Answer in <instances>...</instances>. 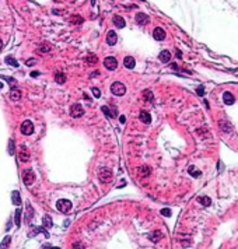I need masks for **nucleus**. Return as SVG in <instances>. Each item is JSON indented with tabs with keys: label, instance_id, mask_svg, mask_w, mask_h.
Here are the masks:
<instances>
[{
	"label": "nucleus",
	"instance_id": "nucleus-22",
	"mask_svg": "<svg viewBox=\"0 0 238 249\" xmlns=\"http://www.w3.org/2000/svg\"><path fill=\"white\" fill-rule=\"evenodd\" d=\"M101 111H102L104 113H105V116H108V118H115V116H116V112H115V111L111 112V109L108 108V106H105V105H104V106H101Z\"/></svg>",
	"mask_w": 238,
	"mask_h": 249
},
{
	"label": "nucleus",
	"instance_id": "nucleus-45",
	"mask_svg": "<svg viewBox=\"0 0 238 249\" xmlns=\"http://www.w3.org/2000/svg\"><path fill=\"white\" fill-rule=\"evenodd\" d=\"M3 48V42H2V39H0V49Z\"/></svg>",
	"mask_w": 238,
	"mask_h": 249
},
{
	"label": "nucleus",
	"instance_id": "nucleus-2",
	"mask_svg": "<svg viewBox=\"0 0 238 249\" xmlns=\"http://www.w3.org/2000/svg\"><path fill=\"white\" fill-rule=\"evenodd\" d=\"M111 91H112V94L114 95L122 97V95L126 93V87H125V84L119 83V81H115V83L111 86Z\"/></svg>",
	"mask_w": 238,
	"mask_h": 249
},
{
	"label": "nucleus",
	"instance_id": "nucleus-10",
	"mask_svg": "<svg viewBox=\"0 0 238 249\" xmlns=\"http://www.w3.org/2000/svg\"><path fill=\"white\" fill-rule=\"evenodd\" d=\"M153 36L156 41H164L165 39V31L163 28H160V27H157V28H154V31H153Z\"/></svg>",
	"mask_w": 238,
	"mask_h": 249
},
{
	"label": "nucleus",
	"instance_id": "nucleus-41",
	"mask_svg": "<svg viewBox=\"0 0 238 249\" xmlns=\"http://www.w3.org/2000/svg\"><path fill=\"white\" fill-rule=\"evenodd\" d=\"M3 79H4V80H7V81H8L10 84H15V80H14V79H10V77H3Z\"/></svg>",
	"mask_w": 238,
	"mask_h": 249
},
{
	"label": "nucleus",
	"instance_id": "nucleus-9",
	"mask_svg": "<svg viewBox=\"0 0 238 249\" xmlns=\"http://www.w3.org/2000/svg\"><path fill=\"white\" fill-rule=\"evenodd\" d=\"M220 130H221L223 133L228 134L234 130V127H233V125H231L230 122H227V120H221V122H220Z\"/></svg>",
	"mask_w": 238,
	"mask_h": 249
},
{
	"label": "nucleus",
	"instance_id": "nucleus-29",
	"mask_svg": "<svg viewBox=\"0 0 238 249\" xmlns=\"http://www.w3.org/2000/svg\"><path fill=\"white\" fill-rule=\"evenodd\" d=\"M143 95H144V98H146L147 101H153L154 97H153V93H151L150 90H146V91H143Z\"/></svg>",
	"mask_w": 238,
	"mask_h": 249
},
{
	"label": "nucleus",
	"instance_id": "nucleus-44",
	"mask_svg": "<svg viewBox=\"0 0 238 249\" xmlns=\"http://www.w3.org/2000/svg\"><path fill=\"white\" fill-rule=\"evenodd\" d=\"M31 76H32V77H35V76H39V73H38V72H32V73H31Z\"/></svg>",
	"mask_w": 238,
	"mask_h": 249
},
{
	"label": "nucleus",
	"instance_id": "nucleus-11",
	"mask_svg": "<svg viewBox=\"0 0 238 249\" xmlns=\"http://www.w3.org/2000/svg\"><path fill=\"white\" fill-rule=\"evenodd\" d=\"M136 22L139 25H144V24L149 22V15H146L144 13H137L136 14Z\"/></svg>",
	"mask_w": 238,
	"mask_h": 249
},
{
	"label": "nucleus",
	"instance_id": "nucleus-34",
	"mask_svg": "<svg viewBox=\"0 0 238 249\" xmlns=\"http://www.w3.org/2000/svg\"><path fill=\"white\" fill-rule=\"evenodd\" d=\"M72 21L74 22V24H81V22L84 21L81 17H79V15H73V18H72Z\"/></svg>",
	"mask_w": 238,
	"mask_h": 249
},
{
	"label": "nucleus",
	"instance_id": "nucleus-25",
	"mask_svg": "<svg viewBox=\"0 0 238 249\" xmlns=\"http://www.w3.org/2000/svg\"><path fill=\"white\" fill-rule=\"evenodd\" d=\"M14 221H15V225H17V227H20V225H21V210H20V209L15 210Z\"/></svg>",
	"mask_w": 238,
	"mask_h": 249
},
{
	"label": "nucleus",
	"instance_id": "nucleus-18",
	"mask_svg": "<svg viewBox=\"0 0 238 249\" xmlns=\"http://www.w3.org/2000/svg\"><path fill=\"white\" fill-rule=\"evenodd\" d=\"M160 60H161L163 63H168V62L171 60V53H169V51H163L161 53H160Z\"/></svg>",
	"mask_w": 238,
	"mask_h": 249
},
{
	"label": "nucleus",
	"instance_id": "nucleus-24",
	"mask_svg": "<svg viewBox=\"0 0 238 249\" xmlns=\"http://www.w3.org/2000/svg\"><path fill=\"white\" fill-rule=\"evenodd\" d=\"M55 80H56V83L58 84H65L66 83V76L63 74V73H58L55 76Z\"/></svg>",
	"mask_w": 238,
	"mask_h": 249
},
{
	"label": "nucleus",
	"instance_id": "nucleus-27",
	"mask_svg": "<svg viewBox=\"0 0 238 249\" xmlns=\"http://www.w3.org/2000/svg\"><path fill=\"white\" fill-rule=\"evenodd\" d=\"M6 63H7V65L14 66V67H18V62L15 60L14 58H11V56H7V58H6Z\"/></svg>",
	"mask_w": 238,
	"mask_h": 249
},
{
	"label": "nucleus",
	"instance_id": "nucleus-13",
	"mask_svg": "<svg viewBox=\"0 0 238 249\" xmlns=\"http://www.w3.org/2000/svg\"><path fill=\"white\" fill-rule=\"evenodd\" d=\"M123 66L126 67V69H133V67L136 66L135 58H132V56H126V58L123 59Z\"/></svg>",
	"mask_w": 238,
	"mask_h": 249
},
{
	"label": "nucleus",
	"instance_id": "nucleus-8",
	"mask_svg": "<svg viewBox=\"0 0 238 249\" xmlns=\"http://www.w3.org/2000/svg\"><path fill=\"white\" fill-rule=\"evenodd\" d=\"M116 41H118L116 32H115L114 29L108 31V34H106V43H108V45H111V46H114L115 43H116Z\"/></svg>",
	"mask_w": 238,
	"mask_h": 249
},
{
	"label": "nucleus",
	"instance_id": "nucleus-3",
	"mask_svg": "<svg viewBox=\"0 0 238 249\" xmlns=\"http://www.w3.org/2000/svg\"><path fill=\"white\" fill-rule=\"evenodd\" d=\"M35 180V173L32 170H25L22 172V182L27 185V186H31Z\"/></svg>",
	"mask_w": 238,
	"mask_h": 249
},
{
	"label": "nucleus",
	"instance_id": "nucleus-40",
	"mask_svg": "<svg viewBox=\"0 0 238 249\" xmlns=\"http://www.w3.org/2000/svg\"><path fill=\"white\" fill-rule=\"evenodd\" d=\"M35 63H37L35 59H28V60H27V66H32V65H35Z\"/></svg>",
	"mask_w": 238,
	"mask_h": 249
},
{
	"label": "nucleus",
	"instance_id": "nucleus-6",
	"mask_svg": "<svg viewBox=\"0 0 238 249\" xmlns=\"http://www.w3.org/2000/svg\"><path fill=\"white\" fill-rule=\"evenodd\" d=\"M70 115L73 118H80V116L84 115V109H83V106L80 104H73L72 108H70Z\"/></svg>",
	"mask_w": 238,
	"mask_h": 249
},
{
	"label": "nucleus",
	"instance_id": "nucleus-46",
	"mask_svg": "<svg viewBox=\"0 0 238 249\" xmlns=\"http://www.w3.org/2000/svg\"><path fill=\"white\" fill-rule=\"evenodd\" d=\"M52 249H59V248H52Z\"/></svg>",
	"mask_w": 238,
	"mask_h": 249
},
{
	"label": "nucleus",
	"instance_id": "nucleus-31",
	"mask_svg": "<svg viewBox=\"0 0 238 249\" xmlns=\"http://www.w3.org/2000/svg\"><path fill=\"white\" fill-rule=\"evenodd\" d=\"M13 153H14V141H13V139H10L8 140V154L13 155Z\"/></svg>",
	"mask_w": 238,
	"mask_h": 249
},
{
	"label": "nucleus",
	"instance_id": "nucleus-17",
	"mask_svg": "<svg viewBox=\"0 0 238 249\" xmlns=\"http://www.w3.org/2000/svg\"><path fill=\"white\" fill-rule=\"evenodd\" d=\"M8 95H10V98L13 99V101H20V99H21V93H20L17 88H13Z\"/></svg>",
	"mask_w": 238,
	"mask_h": 249
},
{
	"label": "nucleus",
	"instance_id": "nucleus-32",
	"mask_svg": "<svg viewBox=\"0 0 238 249\" xmlns=\"http://www.w3.org/2000/svg\"><path fill=\"white\" fill-rule=\"evenodd\" d=\"M39 49H41V52H49L51 51V45L49 43H42L39 46Z\"/></svg>",
	"mask_w": 238,
	"mask_h": 249
},
{
	"label": "nucleus",
	"instance_id": "nucleus-36",
	"mask_svg": "<svg viewBox=\"0 0 238 249\" xmlns=\"http://www.w3.org/2000/svg\"><path fill=\"white\" fill-rule=\"evenodd\" d=\"M91 91H92V94H94V97L95 98H99V95H101V93H99V90L97 88V87H94V88H91Z\"/></svg>",
	"mask_w": 238,
	"mask_h": 249
},
{
	"label": "nucleus",
	"instance_id": "nucleus-12",
	"mask_svg": "<svg viewBox=\"0 0 238 249\" xmlns=\"http://www.w3.org/2000/svg\"><path fill=\"white\" fill-rule=\"evenodd\" d=\"M223 101H224V104H226V105H233L235 102V98H234V95L231 94V93L226 91V93L223 94Z\"/></svg>",
	"mask_w": 238,
	"mask_h": 249
},
{
	"label": "nucleus",
	"instance_id": "nucleus-4",
	"mask_svg": "<svg viewBox=\"0 0 238 249\" xmlns=\"http://www.w3.org/2000/svg\"><path fill=\"white\" fill-rule=\"evenodd\" d=\"M98 178L101 182L108 183V182H111V179H112V171H111L109 168H102V170L98 172Z\"/></svg>",
	"mask_w": 238,
	"mask_h": 249
},
{
	"label": "nucleus",
	"instance_id": "nucleus-5",
	"mask_svg": "<svg viewBox=\"0 0 238 249\" xmlns=\"http://www.w3.org/2000/svg\"><path fill=\"white\" fill-rule=\"evenodd\" d=\"M22 134H25V136H29V134L34 133V125L31 120H24L21 123V127H20Z\"/></svg>",
	"mask_w": 238,
	"mask_h": 249
},
{
	"label": "nucleus",
	"instance_id": "nucleus-38",
	"mask_svg": "<svg viewBox=\"0 0 238 249\" xmlns=\"http://www.w3.org/2000/svg\"><path fill=\"white\" fill-rule=\"evenodd\" d=\"M72 248L73 249H84V246H83V244H80V242H74Z\"/></svg>",
	"mask_w": 238,
	"mask_h": 249
},
{
	"label": "nucleus",
	"instance_id": "nucleus-23",
	"mask_svg": "<svg viewBox=\"0 0 238 249\" xmlns=\"http://www.w3.org/2000/svg\"><path fill=\"white\" fill-rule=\"evenodd\" d=\"M42 223H44V227L45 228H51L52 225H53V223H52V218L49 216H44V218H42Z\"/></svg>",
	"mask_w": 238,
	"mask_h": 249
},
{
	"label": "nucleus",
	"instance_id": "nucleus-37",
	"mask_svg": "<svg viewBox=\"0 0 238 249\" xmlns=\"http://www.w3.org/2000/svg\"><path fill=\"white\" fill-rule=\"evenodd\" d=\"M196 93H198V95H200V97H202V95L205 94V87H203V86H199L198 90H196Z\"/></svg>",
	"mask_w": 238,
	"mask_h": 249
},
{
	"label": "nucleus",
	"instance_id": "nucleus-33",
	"mask_svg": "<svg viewBox=\"0 0 238 249\" xmlns=\"http://www.w3.org/2000/svg\"><path fill=\"white\" fill-rule=\"evenodd\" d=\"M27 210H28L27 211V221H29L32 218V207L29 206V204H27Z\"/></svg>",
	"mask_w": 238,
	"mask_h": 249
},
{
	"label": "nucleus",
	"instance_id": "nucleus-28",
	"mask_svg": "<svg viewBox=\"0 0 238 249\" xmlns=\"http://www.w3.org/2000/svg\"><path fill=\"white\" fill-rule=\"evenodd\" d=\"M189 173L192 175V177H195V178H198V177H200L202 175V172L199 170H195V167L192 165V167H189Z\"/></svg>",
	"mask_w": 238,
	"mask_h": 249
},
{
	"label": "nucleus",
	"instance_id": "nucleus-1",
	"mask_svg": "<svg viewBox=\"0 0 238 249\" xmlns=\"http://www.w3.org/2000/svg\"><path fill=\"white\" fill-rule=\"evenodd\" d=\"M56 207H58V210L60 213L67 214L70 210H72V202H70V200H66V199H62V200H59V202L56 203Z\"/></svg>",
	"mask_w": 238,
	"mask_h": 249
},
{
	"label": "nucleus",
	"instance_id": "nucleus-15",
	"mask_svg": "<svg viewBox=\"0 0 238 249\" xmlns=\"http://www.w3.org/2000/svg\"><path fill=\"white\" fill-rule=\"evenodd\" d=\"M18 158H20V161L21 163H27L29 160V154H28V151H27L25 148L22 147L21 150H20V153H18Z\"/></svg>",
	"mask_w": 238,
	"mask_h": 249
},
{
	"label": "nucleus",
	"instance_id": "nucleus-21",
	"mask_svg": "<svg viewBox=\"0 0 238 249\" xmlns=\"http://www.w3.org/2000/svg\"><path fill=\"white\" fill-rule=\"evenodd\" d=\"M198 200H199V203H200L202 206H205V207H207V206L212 204V199H210L209 196H202V197H199Z\"/></svg>",
	"mask_w": 238,
	"mask_h": 249
},
{
	"label": "nucleus",
	"instance_id": "nucleus-35",
	"mask_svg": "<svg viewBox=\"0 0 238 249\" xmlns=\"http://www.w3.org/2000/svg\"><path fill=\"white\" fill-rule=\"evenodd\" d=\"M97 60H98V59H97L95 55H91V56L87 58V63H92V65H94V63H97Z\"/></svg>",
	"mask_w": 238,
	"mask_h": 249
},
{
	"label": "nucleus",
	"instance_id": "nucleus-26",
	"mask_svg": "<svg viewBox=\"0 0 238 249\" xmlns=\"http://www.w3.org/2000/svg\"><path fill=\"white\" fill-rule=\"evenodd\" d=\"M10 242H11V237H6V238L2 241V244H0V249H7L8 245H10Z\"/></svg>",
	"mask_w": 238,
	"mask_h": 249
},
{
	"label": "nucleus",
	"instance_id": "nucleus-19",
	"mask_svg": "<svg viewBox=\"0 0 238 249\" xmlns=\"http://www.w3.org/2000/svg\"><path fill=\"white\" fill-rule=\"evenodd\" d=\"M139 175H140L142 178L149 177V175H150V168H149L147 165H142V167L139 168Z\"/></svg>",
	"mask_w": 238,
	"mask_h": 249
},
{
	"label": "nucleus",
	"instance_id": "nucleus-7",
	"mask_svg": "<svg viewBox=\"0 0 238 249\" xmlns=\"http://www.w3.org/2000/svg\"><path fill=\"white\" fill-rule=\"evenodd\" d=\"M104 66H105V69H108V70H115L118 67V60L114 56H108V58L104 59Z\"/></svg>",
	"mask_w": 238,
	"mask_h": 249
},
{
	"label": "nucleus",
	"instance_id": "nucleus-16",
	"mask_svg": "<svg viewBox=\"0 0 238 249\" xmlns=\"http://www.w3.org/2000/svg\"><path fill=\"white\" fill-rule=\"evenodd\" d=\"M139 118H140V120H142L143 123H147V125L151 122L150 113H149V112H146V111H142V112H140V116H139Z\"/></svg>",
	"mask_w": 238,
	"mask_h": 249
},
{
	"label": "nucleus",
	"instance_id": "nucleus-43",
	"mask_svg": "<svg viewBox=\"0 0 238 249\" xmlns=\"http://www.w3.org/2000/svg\"><path fill=\"white\" fill-rule=\"evenodd\" d=\"M217 165H219V167H217V168H219V171H223V164H221V163H219V164H217Z\"/></svg>",
	"mask_w": 238,
	"mask_h": 249
},
{
	"label": "nucleus",
	"instance_id": "nucleus-30",
	"mask_svg": "<svg viewBox=\"0 0 238 249\" xmlns=\"http://www.w3.org/2000/svg\"><path fill=\"white\" fill-rule=\"evenodd\" d=\"M149 238H150L153 242H157L158 239L161 238V234H160L158 231H156V232H153V234H150V237H149Z\"/></svg>",
	"mask_w": 238,
	"mask_h": 249
},
{
	"label": "nucleus",
	"instance_id": "nucleus-42",
	"mask_svg": "<svg viewBox=\"0 0 238 249\" xmlns=\"http://www.w3.org/2000/svg\"><path fill=\"white\" fill-rule=\"evenodd\" d=\"M119 120H121V123H125L126 122V118L125 116H119Z\"/></svg>",
	"mask_w": 238,
	"mask_h": 249
},
{
	"label": "nucleus",
	"instance_id": "nucleus-14",
	"mask_svg": "<svg viewBox=\"0 0 238 249\" xmlns=\"http://www.w3.org/2000/svg\"><path fill=\"white\" fill-rule=\"evenodd\" d=\"M112 21H114V24H115V27H116V28H123V27L126 25V22H125V18H122L121 15H114Z\"/></svg>",
	"mask_w": 238,
	"mask_h": 249
},
{
	"label": "nucleus",
	"instance_id": "nucleus-20",
	"mask_svg": "<svg viewBox=\"0 0 238 249\" xmlns=\"http://www.w3.org/2000/svg\"><path fill=\"white\" fill-rule=\"evenodd\" d=\"M11 200H13V203H14L15 206H20V204H21V197H20V193L17 190H14L11 193Z\"/></svg>",
	"mask_w": 238,
	"mask_h": 249
},
{
	"label": "nucleus",
	"instance_id": "nucleus-39",
	"mask_svg": "<svg viewBox=\"0 0 238 249\" xmlns=\"http://www.w3.org/2000/svg\"><path fill=\"white\" fill-rule=\"evenodd\" d=\"M161 214H163V216H165V217H169V216H171V210H169V209H163L161 210Z\"/></svg>",
	"mask_w": 238,
	"mask_h": 249
}]
</instances>
